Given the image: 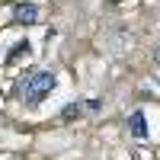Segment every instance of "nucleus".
<instances>
[{
	"mask_svg": "<svg viewBox=\"0 0 160 160\" xmlns=\"http://www.w3.org/2000/svg\"><path fill=\"white\" fill-rule=\"evenodd\" d=\"M157 83H160V80H157Z\"/></svg>",
	"mask_w": 160,
	"mask_h": 160,
	"instance_id": "7",
	"label": "nucleus"
},
{
	"mask_svg": "<svg viewBox=\"0 0 160 160\" xmlns=\"http://www.w3.org/2000/svg\"><path fill=\"white\" fill-rule=\"evenodd\" d=\"M13 16H16V22H19V26H32V22L38 19V7H35V3H19Z\"/></svg>",
	"mask_w": 160,
	"mask_h": 160,
	"instance_id": "3",
	"label": "nucleus"
},
{
	"mask_svg": "<svg viewBox=\"0 0 160 160\" xmlns=\"http://www.w3.org/2000/svg\"><path fill=\"white\" fill-rule=\"evenodd\" d=\"M128 131H131L135 138H148V115H144L141 109L128 115Z\"/></svg>",
	"mask_w": 160,
	"mask_h": 160,
	"instance_id": "2",
	"label": "nucleus"
},
{
	"mask_svg": "<svg viewBox=\"0 0 160 160\" xmlns=\"http://www.w3.org/2000/svg\"><path fill=\"white\" fill-rule=\"evenodd\" d=\"M80 109H83V102H74V106H68V109H64V115H61V118H64V122H71V118H77V115H80Z\"/></svg>",
	"mask_w": 160,
	"mask_h": 160,
	"instance_id": "5",
	"label": "nucleus"
},
{
	"mask_svg": "<svg viewBox=\"0 0 160 160\" xmlns=\"http://www.w3.org/2000/svg\"><path fill=\"white\" fill-rule=\"evenodd\" d=\"M26 51H29V42H16V45H13V51H10V55H7V64H13V61H16V58H22Z\"/></svg>",
	"mask_w": 160,
	"mask_h": 160,
	"instance_id": "4",
	"label": "nucleus"
},
{
	"mask_svg": "<svg viewBox=\"0 0 160 160\" xmlns=\"http://www.w3.org/2000/svg\"><path fill=\"white\" fill-rule=\"evenodd\" d=\"M157 64H160V48H157Z\"/></svg>",
	"mask_w": 160,
	"mask_h": 160,
	"instance_id": "6",
	"label": "nucleus"
},
{
	"mask_svg": "<svg viewBox=\"0 0 160 160\" xmlns=\"http://www.w3.org/2000/svg\"><path fill=\"white\" fill-rule=\"evenodd\" d=\"M55 74H48V71H35V74H26L22 77V96H26V102L29 106H35V102H42L51 90H55Z\"/></svg>",
	"mask_w": 160,
	"mask_h": 160,
	"instance_id": "1",
	"label": "nucleus"
}]
</instances>
